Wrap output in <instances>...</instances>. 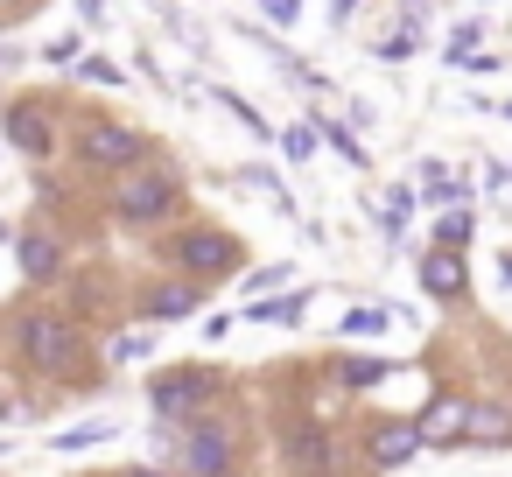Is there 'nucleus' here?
Listing matches in <instances>:
<instances>
[{"label": "nucleus", "instance_id": "27", "mask_svg": "<svg viewBox=\"0 0 512 477\" xmlns=\"http://www.w3.org/2000/svg\"><path fill=\"white\" fill-rule=\"evenodd\" d=\"M148 351H155V337H148V330H120V337L106 344V358H113V365H127V358H148Z\"/></svg>", "mask_w": 512, "mask_h": 477}, {"label": "nucleus", "instance_id": "26", "mask_svg": "<svg viewBox=\"0 0 512 477\" xmlns=\"http://www.w3.org/2000/svg\"><path fill=\"white\" fill-rule=\"evenodd\" d=\"M484 36H491L484 22H456V29H449V43H442V57H449V64H463V57H470Z\"/></svg>", "mask_w": 512, "mask_h": 477}, {"label": "nucleus", "instance_id": "9", "mask_svg": "<svg viewBox=\"0 0 512 477\" xmlns=\"http://www.w3.org/2000/svg\"><path fill=\"white\" fill-rule=\"evenodd\" d=\"M15 260H22V281H36V288H50L57 274H64V260H71V246L50 232V225H22L15 232Z\"/></svg>", "mask_w": 512, "mask_h": 477}, {"label": "nucleus", "instance_id": "32", "mask_svg": "<svg viewBox=\"0 0 512 477\" xmlns=\"http://www.w3.org/2000/svg\"><path fill=\"white\" fill-rule=\"evenodd\" d=\"M351 15H358V0H330V22L337 29H351Z\"/></svg>", "mask_w": 512, "mask_h": 477}, {"label": "nucleus", "instance_id": "4", "mask_svg": "<svg viewBox=\"0 0 512 477\" xmlns=\"http://www.w3.org/2000/svg\"><path fill=\"white\" fill-rule=\"evenodd\" d=\"M162 260H169V274L211 288V281H232V274L246 267V239L225 232V225H183V232H169Z\"/></svg>", "mask_w": 512, "mask_h": 477}, {"label": "nucleus", "instance_id": "6", "mask_svg": "<svg viewBox=\"0 0 512 477\" xmlns=\"http://www.w3.org/2000/svg\"><path fill=\"white\" fill-rule=\"evenodd\" d=\"M281 456L295 477H351V456H344V435L330 421H288L281 428Z\"/></svg>", "mask_w": 512, "mask_h": 477}, {"label": "nucleus", "instance_id": "29", "mask_svg": "<svg viewBox=\"0 0 512 477\" xmlns=\"http://www.w3.org/2000/svg\"><path fill=\"white\" fill-rule=\"evenodd\" d=\"M281 281H295V267H288V260H274V267H253V274H246V295H274Z\"/></svg>", "mask_w": 512, "mask_h": 477}, {"label": "nucleus", "instance_id": "21", "mask_svg": "<svg viewBox=\"0 0 512 477\" xmlns=\"http://www.w3.org/2000/svg\"><path fill=\"white\" fill-rule=\"evenodd\" d=\"M232 183H239V190H260V197H267L274 211H295V197L281 190V176H274V169H260V162H246V169H232Z\"/></svg>", "mask_w": 512, "mask_h": 477}, {"label": "nucleus", "instance_id": "7", "mask_svg": "<svg viewBox=\"0 0 512 477\" xmlns=\"http://www.w3.org/2000/svg\"><path fill=\"white\" fill-rule=\"evenodd\" d=\"M0 134H8L29 162H50V155L64 148V113H57V99H8Z\"/></svg>", "mask_w": 512, "mask_h": 477}, {"label": "nucleus", "instance_id": "20", "mask_svg": "<svg viewBox=\"0 0 512 477\" xmlns=\"http://www.w3.org/2000/svg\"><path fill=\"white\" fill-rule=\"evenodd\" d=\"M463 435L470 442H512V407H470L463 414Z\"/></svg>", "mask_w": 512, "mask_h": 477}, {"label": "nucleus", "instance_id": "11", "mask_svg": "<svg viewBox=\"0 0 512 477\" xmlns=\"http://www.w3.org/2000/svg\"><path fill=\"white\" fill-rule=\"evenodd\" d=\"M421 288H428L435 302H463V295H470L463 253H456V246H428V253H421Z\"/></svg>", "mask_w": 512, "mask_h": 477}, {"label": "nucleus", "instance_id": "22", "mask_svg": "<svg viewBox=\"0 0 512 477\" xmlns=\"http://www.w3.org/2000/svg\"><path fill=\"white\" fill-rule=\"evenodd\" d=\"M470 239H477V211H470V204H449V211L435 218V246H456V253H463Z\"/></svg>", "mask_w": 512, "mask_h": 477}, {"label": "nucleus", "instance_id": "19", "mask_svg": "<svg viewBox=\"0 0 512 477\" xmlns=\"http://www.w3.org/2000/svg\"><path fill=\"white\" fill-rule=\"evenodd\" d=\"M386 323H393V309H379V302H351V309L337 316V337H344V344H351V337H379Z\"/></svg>", "mask_w": 512, "mask_h": 477}, {"label": "nucleus", "instance_id": "34", "mask_svg": "<svg viewBox=\"0 0 512 477\" xmlns=\"http://www.w3.org/2000/svg\"><path fill=\"white\" fill-rule=\"evenodd\" d=\"M120 477H169V470H148V463H141V470H120Z\"/></svg>", "mask_w": 512, "mask_h": 477}, {"label": "nucleus", "instance_id": "14", "mask_svg": "<svg viewBox=\"0 0 512 477\" xmlns=\"http://www.w3.org/2000/svg\"><path fill=\"white\" fill-rule=\"evenodd\" d=\"M309 302H316V288H288V295H253V302H246V323H281V330H295V323L309 316Z\"/></svg>", "mask_w": 512, "mask_h": 477}, {"label": "nucleus", "instance_id": "1", "mask_svg": "<svg viewBox=\"0 0 512 477\" xmlns=\"http://www.w3.org/2000/svg\"><path fill=\"white\" fill-rule=\"evenodd\" d=\"M183 204H190V176H183V162L141 148V155L120 169V183H113V197H106V218H113L120 232H155V225H169Z\"/></svg>", "mask_w": 512, "mask_h": 477}, {"label": "nucleus", "instance_id": "16", "mask_svg": "<svg viewBox=\"0 0 512 477\" xmlns=\"http://www.w3.org/2000/svg\"><path fill=\"white\" fill-rule=\"evenodd\" d=\"M414 211H421V190H414V183H393V190L379 197V225H386V239H393V246H400V232H407V218H414Z\"/></svg>", "mask_w": 512, "mask_h": 477}, {"label": "nucleus", "instance_id": "15", "mask_svg": "<svg viewBox=\"0 0 512 477\" xmlns=\"http://www.w3.org/2000/svg\"><path fill=\"white\" fill-rule=\"evenodd\" d=\"M386 372H393V365H386V358H372V351H344V358H330V379H337L344 393H372Z\"/></svg>", "mask_w": 512, "mask_h": 477}, {"label": "nucleus", "instance_id": "13", "mask_svg": "<svg viewBox=\"0 0 512 477\" xmlns=\"http://www.w3.org/2000/svg\"><path fill=\"white\" fill-rule=\"evenodd\" d=\"M463 414H470L463 393H435V400L414 414V428H421V442H456V435H463Z\"/></svg>", "mask_w": 512, "mask_h": 477}, {"label": "nucleus", "instance_id": "36", "mask_svg": "<svg viewBox=\"0 0 512 477\" xmlns=\"http://www.w3.org/2000/svg\"><path fill=\"white\" fill-rule=\"evenodd\" d=\"M8 449H15V442H8V435H0V456H8Z\"/></svg>", "mask_w": 512, "mask_h": 477}, {"label": "nucleus", "instance_id": "31", "mask_svg": "<svg viewBox=\"0 0 512 477\" xmlns=\"http://www.w3.org/2000/svg\"><path fill=\"white\" fill-rule=\"evenodd\" d=\"M43 57H50V64H78V57H85V36H57Z\"/></svg>", "mask_w": 512, "mask_h": 477}, {"label": "nucleus", "instance_id": "23", "mask_svg": "<svg viewBox=\"0 0 512 477\" xmlns=\"http://www.w3.org/2000/svg\"><path fill=\"white\" fill-rule=\"evenodd\" d=\"M113 435H120L113 421H78V428H57V435H50V449H57V456H71V449H99V442H113Z\"/></svg>", "mask_w": 512, "mask_h": 477}, {"label": "nucleus", "instance_id": "3", "mask_svg": "<svg viewBox=\"0 0 512 477\" xmlns=\"http://www.w3.org/2000/svg\"><path fill=\"white\" fill-rule=\"evenodd\" d=\"M162 435H169V456H176L183 477H232L239 456H246L239 421H225L218 407H204V414H190V421H169Z\"/></svg>", "mask_w": 512, "mask_h": 477}, {"label": "nucleus", "instance_id": "17", "mask_svg": "<svg viewBox=\"0 0 512 477\" xmlns=\"http://www.w3.org/2000/svg\"><path fill=\"white\" fill-rule=\"evenodd\" d=\"M309 127H316V141H330V155H344V162H351V169H372V155H365V148H358V134H351V127H344V120H330V113H316V120H309Z\"/></svg>", "mask_w": 512, "mask_h": 477}, {"label": "nucleus", "instance_id": "33", "mask_svg": "<svg viewBox=\"0 0 512 477\" xmlns=\"http://www.w3.org/2000/svg\"><path fill=\"white\" fill-rule=\"evenodd\" d=\"M78 15H85V22H99V15H106V0H78Z\"/></svg>", "mask_w": 512, "mask_h": 477}, {"label": "nucleus", "instance_id": "10", "mask_svg": "<svg viewBox=\"0 0 512 477\" xmlns=\"http://www.w3.org/2000/svg\"><path fill=\"white\" fill-rule=\"evenodd\" d=\"M428 442H421V428L414 421H372L365 428V463L372 470H400V463H414Z\"/></svg>", "mask_w": 512, "mask_h": 477}, {"label": "nucleus", "instance_id": "35", "mask_svg": "<svg viewBox=\"0 0 512 477\" xmlns=\"http://www.w3.org/2000/svg\"><path fill=\"white\" fill-rule=\"evenodd\" d=\"M498 274H505V288H512V253H505V260H498Z\"/></svg>", "mask_w": 512, "mask_h": 477}, {"label": "nucleus", "instance_id": "8", "mask_svg": "<svg viewBox=\"0 0 512 477\" xmlns=\"http://www.w3.org/2000/svg\"><path fill=\"white\" fill-rule=\"evenodd\" d=\"M141 148H148V134H141V127H127V120H85V127H78V162H85V169L120 176Z\"/></svg>", "mask_w": 512, "mask_h": 477}, {"label": "nucleus", "instance_id": "12", "mask_svg": "<svg viewBox=\"0 0 512 477\" xmlns=\"http://www.w3.org/2000/svg\"><path fill=\"white\" fill-rule=\"evenodd\" d=\"M197 309H204V288H197V281H183V274L141 295V316H148V323H183V316H197Z\"/></svg>", "mask_w": 512, "mask_h": 477}, {"label": "nucleus", "instance_id": "30", "mask_svg": "<svg viewBox=\"0 0 512 477\" xmlns=\"http://www.w3.org/2000/svg\"><path fill=\"white\" fill-rule=\"evenodd\" d=\"M260 15H267V29H295L302 22V0H260Z\"/></svg>", "mask_w": 512, "mask_h": 477}, {"label": "nucleus", "instance_id": "25", "mask_svg": "<svg viewBox=\"0 0 512 477\" xmlns=\"http://www.w3.org/2000/svg\"><path fill=\"white\" fill-rule=\"evenodd\" d=\"M274 148H281L288 162H309V155H316V127H309V120H295V127H281V134H274Z\"/></svg>", "mask_w": 512, "mask_h": 477}, {"label": "nucleus", "instance_id": "2", "mask_svg": "<svg viewBox=\"0 0 512 477\" xmlns=\"http://www.w3.org/2000/svg\"><path fill=\"white\" fill-rule=\"evenodd\" d=\"M8 344L22 351L29 372L43 379H71L85 365V323L71 309H15L8 316Z\"/></svg>", "mask_w": 512, "mask_h": 477}, {"label": "nucleus", "instance_id": "5", "mask_svg": "<svg viewBox=\"0 0 512 477\" xmlns=\"http://www.w3.org/2000/svg\"><path fill=\"white\" fill-rule=\"evenodd\" d=\"M218 400H225V372L218 365H169V372L148 379V407H155L162 428L169 421H190V414H204Z\"/></svg>", "mask_w": 512, "mask_h": 477}, {"label": "nucleus", "instance_id": "28", "mask_svg": "<svg viewBox=\"0 0 512 477\" xmlns=\"http://www.w3.org/2000/svg\"><path fill=\"white\" fill-rule=\"evenodd\" d=\"M71 71H78L85 85H127V71H120V64H106V57H78Z\"/></svg>", "mask_w": 512, "mask_h": 477}, {"label": "nucleus", "instance_id": "18", "mask_svg": "<svg viewBox=\"0 0 512 477\" xmlns=\"http://www.w3.org/2000/svg\"><path fill=\"white\" fill-rule=\"evenodd\" d=\"M421 197L449 211V204H470V183H463V176H449L442 162H421Z\"/></svg>", "mask_w": 512, "mask_h": 477}, {"label": "nucleus", "instance_id": "24", "mask_svg": "<svg viewBox=\"0 0 512 477\" xmlns=\"http://www.w3.org/2000/svg\"><path fill=\"white\" fill-rule=\"evenodd\" d=\"M211 99H218V106H225V113H232V120H239L246 134H253V141H274V127H267V120H260V113H253V106H246L239 92H218V85H211Z\"/></svg>", "mask_w": 512, "mask_h": 477}, {"label": "nucleus", "instance_id": "37", "mask_svg": "<svg viewBox=\"0 0 512 477\" xmlns=\"http://www.w3.org/2000/svg\"><path fill=\"white\" fill-rule=\"evenodd\" d=\"M498 113H505V120H512V99H505V106H498Z\"/></svg>", "mask_w": 512, "mask_h": 477}]
</instances>
